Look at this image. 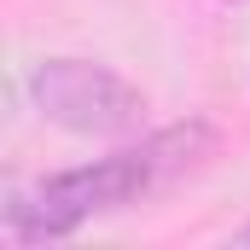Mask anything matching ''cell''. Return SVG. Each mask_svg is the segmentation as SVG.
<instances>
[{
    "label": "cell",
    "instance_id": "2",
    "mask_svg": "<svg viewBox=\"0 0 250 250\" xmlns=\"http://www.w3.org/2000/svg\"><path fill=\"white\" fill-rule=\"evenodd\" d=\"M29 99L53 128L93 134V140L128 134L146 117V93L93 59H41L29 70Z\"/></svg>",
    "mask_w": 250,
    "mask_h": 250
},
{
    "label": "cell",
    "instance_id": "4",
    "mask_svg": "<svg viewBox=\"0 0 250 250\" xmlns=\"http://www.w3.org/2000/svg\"><path fill=\"white\" fill-rule=\"evenodd\" d=\"M227 6H245V0H227Z\"/></svg>",
    "mask_w": 250,
    "mask_h": 250
},
{
    "label": "cell",
    "instance_id": "1",
    "mask_svg": "<svg viewBox=\"0 0 250 250\" xmlns=\"http://www.w3.org/2000/svg\"><path fill=\"white\" fill-rule=\"evenodd\" d=\"M215 151V128L209 123H175L140 146H128L117 157H99L87 169H70V175H53L41 187L18 192L6 204V227L23 239V245H47V239H64L76 233L87 215H105V209H123L134 198L157 192L163 181L198 169L204 157Z\"/></svg>",
    "mask_w": 250,
    "mask_h": 250
},
{
    "label": "cell",
    "instance_id": "3",
    "mask_svg": "<svg viewBox=\"0 0 250 250\" xmlns=\"http://www.w3.org/2000/svg\"><path fill=\"white\" fill-rule=\"evenodd\" d=\"M239 245H250V227H245V233H239Z\"/></svg>",
    "mask_w": 250,
    "mask_h": 250
}]
</instances>
